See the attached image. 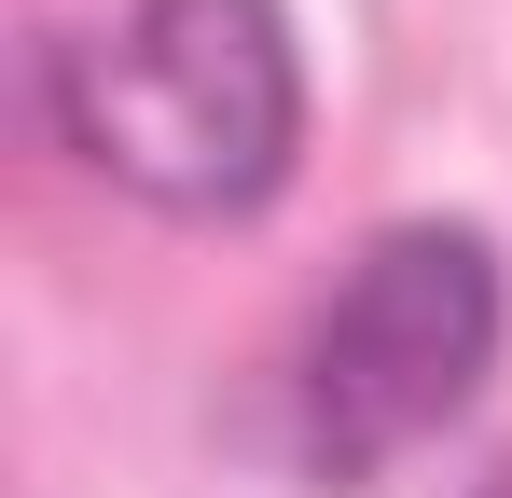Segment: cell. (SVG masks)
Masks as SVG:
<instances>
[{
	"label": "cell",
	"instance_id": "6da1fadb",
	"mask_svg": "<svg viewBox=\"0 0 512 498\" xmlns=\"http://www.w3.org/2000/svg\"><path fill=\"white\" fill-rule=\"evenodd\" d=\"M56 139L167 222H250L305 153V42L277 0H125L56 56Z\"/></svg>",
	"mask_w": 512,
	"mask_h": 498
},
{
	"label": "cell",
	"instance_id": "7a4b0ae2",
	"mask_svg": "<svg viewBox=\"0 0 512 498\" xmlns=\"http://www.w3.org/2000/svg\"><path fill=\"white\" fill-rule=\"evenodd\" d=\"M499 319H512V291H499V249L471 222H388L291 346L305 485H374L416 443H443L499 374Z\"/></svg>",
	"mask_w": 512,
	"mask_h": 498
},
{
	"label": "cell",
	"instance_id": "3957f363",
	"mask_svg": "<svg viewBox=\"0 0 512 498\" xmlns=\"http://www.w3.org/2000/svg\"><path fill=\"white\" fill-rule=\"evenodd\" d=\"M499 498H512V485H499Z\"/></svg>",
	"mask_w": 512,
	"mask_h": 498
}]
</instances>
